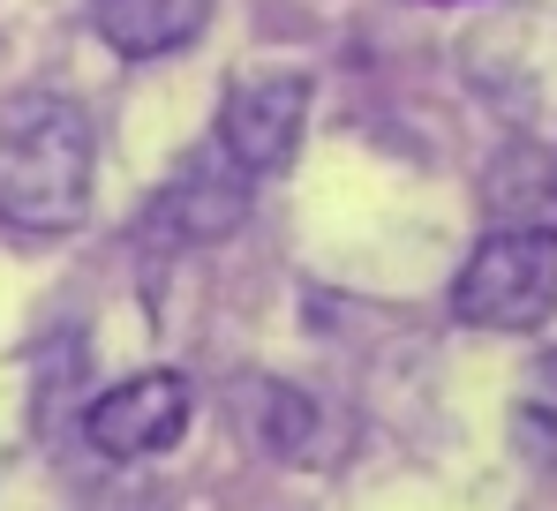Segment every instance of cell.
<instances>
[{"label": "cell", "mask_w": 557, "mask_h": 511, "mask_svg": "<svg viewBox=\"0 0 557 511\" xmlns=\"http://www.w3.org/2000/svg\"><path fill=\"white\" fill-rule=\"evenodd\" d=\"M98 144L84 105L69 98H0V226L15 234H76L91 219Z\"/></svg>", "instance_id": "1"}, {"label": "cell", "mask_w": 557, "mask_h": 511, "mask_svg": "<svg viewBox=\"0 0 557 511\" xmlns=\"http://www.w3.org/2000/svg\"><path fill=\"white\" fill-rule=\"evenodd\" d=\"M453 316L474 332H543L557 316V234L490 226L453 278Z\"/></svg>", "instance_id": "2"}, {"label": "cell", "mask_w": 557, "mask_h": 511, "mask_svg": "<svg viewBox=\"0 0 557 511\" xmlns=\"http://www.w3.org/2000/svg\"><path fill=\"white\" fill-rule=\"evenodd\" d=\"M249 226V173L234 166H188L174 173L151 203H144V219H136V241L144 249H159V256H174V249H219V241H234Z\"/></svg>", "instance_id": "3"}, {"label": "cell", "mask_w": 557, "mask_h": 511, "mask_svg": "<svg viewBox=\"0 0 557 511\" xmlns=\"http://www.w3.org/2000/svg\"><path fill=\"white\" fill-rule=\"evenodd\" d=\"M188 428V384L174 369H144L113 391H98L84 436H91L98 459H151V451H174Z\"/></svg>", "instance_id": "4"}, {"label": "cell", "mask_w": 557, "mask_h": 511, "mask_svg": "<svg viewBox=\"0 0 557 511\" xmlns=\"http://www.w3.org/2000/svg\"><path fill=\"white\" fill-rule=\"evenodd\" d=\"M301 121H309V84L301 76H257V84H242L226 98L219 151L249 173V180L257 173H278L294 159V144H301Z\"/></svg>", "instance_id": "5"}, {"label": "cell", "mask_w": 557, "mask_h": 511, "mask_svg": "<svg viewBox=\"0 0 557 511\" xmlns=\"http://www.w3.org/2000/svg\"><path fill=\"white\" fill-rule=\"evenodd\" d=\"M91 23L121 61H159L211 23V0H98Z\"/></svg>", "instance_id": "6"}, {"label": "cell", "mask_w": 557, "mask_h": 511, "mask_svg": "<svg viewBox=\"0 0 557 511\" xmlns=\"http://www.w3.org/2000/svg\"><path fill=\"white\" fill-rule=\"evenodd\" d=\"M482 196H490V211H497V226H543L557 234V151H505L490 180H482Z\"/></svg>", "instance_id": "7"}, {"label": "cell", "mask_w": 557, "mask_h": 511, "mask_svg": "<svg viewBox=\"0 0 557 511\" xmlns=\"http://www.w3.org/2000/svg\"><path fill=\"white\" fill-rule=\"evenodd\" d=\"M512 451L528 466H557V353H543L512 399Z\"/></svg>", "instance_id": "8"}, {"label": "cell", "mask_w": 557, "mask_h": 511, "mask_svg": "<svg viewBox=\"0 0 557 511\" xmlns=\"http://www.w3.org/2000/svg\"><path fill=\"white\" fill-rule=\"evenodd\" d=\"M242 407H257V444H272V451H301V436H309V422H317V407L301 399V391H286V384H242L234 391Z\"/></svg>", "instance_id": "9"}]
</instances>
